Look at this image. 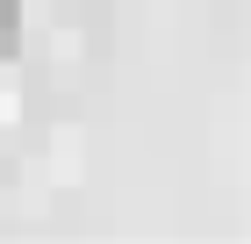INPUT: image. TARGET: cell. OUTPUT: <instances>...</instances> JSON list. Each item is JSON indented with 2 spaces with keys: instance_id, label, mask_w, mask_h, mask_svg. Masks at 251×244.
Masks as SVG:
<instances>
[{
  "instance_id": "1",
  "label": "cell",
  "mask_w": 251,
  "mask_h": 244,
  "mask_svg": "<svg viewBox=\"0 0 251 244\" xmlns=\"http://www.w3.org/2000/svg\"><path fill=\"white\" fill-rule=\"evenodd\" d=\"M15 22H22V0H0V51H7V36H15Z\"/></svg>"
}]
</instances>
